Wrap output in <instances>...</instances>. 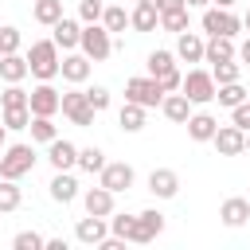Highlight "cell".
<instances>
[{"mask_svg": "<svg viewBox=\"0 0 250 250\" xmlns=\"http://www.w3.org/2000/svg\"><path fill=\"white\" fill-rule=\"evenodd\" d=\"M59 66H62L59 43H55V39H35L31 51H27V70H31V78L55 82V78H59Z\"/></svg>", "mask_w": 250, "mask_h": 250, "instance_id": "1", "label": "cell"}, {"mask_svg": "<svg viewBox=\"0 0 250 250\" xmlns=\"http://www.w3.org/2000/svg\"><path fill=\"white\" fill-rule=\"evenodd\" d=\"M176 62H180V59H176V51H164V47L148 51V59H145V70L164 86V94L180 90V82H184V74H180V66H176Z\"/></svg>", "mask_w": 250, "mask_h": 250, "instance_id": "2", "label": "cell"}, {"mask_svg": "<svg viewBox=\"0 0 250 250\" xmlns=\"http://www.w3.org/2000/svg\"><path fill=\"white\" fill-rule=\"evenodd\" d=\"M31 168H35V148L31 145H23V141L4 145V152H0V176L4 180H23Z\"/></svg>", "mask_w": 250, "mask_h": 250, "instance_id": "3", "label": "cell"}, {"mask_svg": "<svg viewBox=\"0 0 250 250\" xmlns=\"http://www.w3.org/2000/svg\"><path fill=\"white\" fill-rule=\"evenodd\" d=\"M78 51L94 62H105L113 55V35L105 31V23H82V39H78Z\"/></svg>", "mask_w": 250, "mask_h": 250, "instance_id": "4", "label": "cell"}, {"mask_svg": "<svg viewBox=\"0 0 250 250\" xmlns=\"http://www.w3.org/2000/svg\"><path fill=\"white\" fill-rule=\"evenodd\" d=\"M199 27H203V35H238L242 31V20L230 12V8H219V4H207L203 8V16H199Z\"/></svg>", "mask_w": 250, "mask_h": 250, "instance_id": "5", "label": "cell"}, {"mask_svg": "<svg viewBox=\"0 0 250 250\" xmlns=\"http://www.w3.org/2000/svg\"><path fill=\"white\" fill-rule=\"evenodd\" d=\"M180 90L191 98V105H207V102H215V90H219V82H215V74H211V70H203V66H191V70L184 74Z\"/></svg>", "mask_w": 250, "mask_h": 250, "instance_id": "6", "label": "cell"}, {"mask_svg": "<svg viewBox=\"0 0 250 250\" xmlns=\"http://www.w3.org/2000/svg\"><path fill=\"white\" fill-rule=\"evenodd\" d=\"M125 102H137V105H145V109H156V105L164 102V86H160L152 74H137V78L125 82Z\"/></svg>", "mask_w": 250, "mask_h": 250, "instance_id": "7", "label": "cell"}, {"mask_svg": "<svg viewBox=\"0 0 250 250\" xmlns=\"http://www.w3.org/2000/svg\"><path fill=\"white\" fill-rule=\"evenodd\" d=\"M59 113H62V117H70V121H74V125H82V129H86V125H94V117H98V109L90 105L86 90H78V86H74V90H62V109H59Z\"/></svg>", "mask_w": 250, "mask_h": 250, "instance_id": "8", "label": "cell"}, {"mask_svg": "<svg viewBox=\"0 0 250 250\" xmlns=\"http://www.w3.org/2000/svg\"><path fill=\"white\" fill-rule=\"evenodd\" d=\"M133 180H137V172H133V164H125V160H105V168L98 172V184H102V188H109L113 195L129 191V188H133Z\"/></svg>", "mask_w": 250, "mask_h": 250, "instance_id": "9", "label": "cell"}, {"mask_svg": "<svg viewBox=\"0 0 250 250\" xmlns=\"http://www.w3.org/2000/svg\"><path fill=\"white\" fill-rule=\"evenodd\" d=\"M27 109H31L35 117H55V113L62 109V94H59V90H55L51 82H39V86H31Z\"/></svg>", "mask_w": 250, "mask_h": 250, "instance_id": "10", "label": "cell"}, {"mask_svg": "<svg viewBox=\"0 0 250 250\" xmlns=\"http://www.w3.org/2000/svg\"><path fill=\"white\" fill-rule=\"evenodd\" d=\"M164 234V215L156 211V207H145L137 219H133V230H129V242H152V238H160Z\"/></svg>", "mask_w": 250, "mask_h": 250, "instance_id": "11", "label": "cell"}, {"mask_svg": "<svg viewBox=\"0 0 250 250\" xmlns=\"http://www.w3.org/2000/svg\"><path fill=\"white\" fill-rule=\"evenodd\" d=\"M211 145L219 148V156H242V152H246V129H238V125H219L215 137H211Z\"/></svg>", "mask_w": 250, "mask_h": 250, "instance_id": "12", "label": "cell"}, {"mask_svg": "<svg viewBox=\"0 0 250 250\" xmlns=\"http://www.w3.org/2000/svg\"><path fill=\"white\" fill-rule=\"evenodd\" d=\"M203 51H207V35L203 31H180L176 35V59L180 62H203Z\"/></svg>", "mask_w": 250, "mask_h": 250, "instance_id": "13", "label": "cell"}, {"mask_svg": "<svg viewBox=\"0 0 250 250\" xmlns=\"http://www.w3.org/2000/svg\"><path fill=\"white\" fill-rule=\"evenodd\" d=\"M90 70H94V59H86L82 51H66V55H62V66H59V74H62L70 86H82V82L90 78Z\"/></svg>", "mask_w": 250, "mask_h": 250, "instance_id": "14", "label": "cell"}, {"mask_svg": "<svg viewBox=\"0 0 250 250\" xmlns=\"http://www.w3.org/2000/svg\"><path fill=\"white\" fill-rule=\"evenodd\" d=\"M47 160H51V168H55V172H70V168H78V145H70V141H62V137H55V141L47 145Z\"/></svg>", "mask_w": 250, "mask_h": 250, "instance_id": "15", "label": "cell"}, {"mask_svg": "<svg viewBox=\"0 0 250 250\" xmlns=\"http://www.w3.org/2000/svg\"><path fill=\"white\" fill-rule=\"evenodd\" d=\"M105 234H109V219H102V215H86V219L74 223V238L82 246H98Z\"/></svg>", "mask_w": 250, "mask_h": 250, "instance_id": "16", "label": "cell"}, {"mask_svg": "<svg viewBox=\"0 0 250 250\" xmlns=\"http://www.w3.org/2000/svg\"><path fill=\"white\" fill-rule=\"evenodd\" d=\"M148 191H152L156 199H176V195H180V176H176L172 168H152V172H148Z\"/></svg>", "mask_w": 250, "mask_h": 250, "instance_id": "17", "label": "cell"}, {"mask_svg": "<svg viewBox=\"0 0 250 250\" xmlns=\"http://www.w3.org/2000/svg\"><path fill=\"white\" fill-rule=\"evenodd\" d=\"M51 39L59 43V51H78V39H82V20L62 16V20L51 27Z\"/></svg>", "mask_w": 250, "mask_h": 250, "instance_id": "18", "label": "cell"}, {"mask_svg": "<svg viewBox=\"0 0 250 250\" xmlns=\"http://www.w3.org/2000/svg\"><path fill=\"white\" fill-rule=\"evenodd\" d=\"M160 113H164L168 121H176V125H188V117H191V98H188L184 90H172V94H164Z\"/></svg>", "mask_w": 250, "mask_h": 250, "instance_id": "19", "label": "cell"}, {"mask_svg": "<svg viewBox=\"0 0 250 250\" xmlns=\"http://www.w3.org/2000/svg\"><path fill=\"white\" fill-rule=\"evenodd\" d=\"M215 129H219L215 113H207V109H191V117H188V137H191L195 145H207V141L215 137Z\"/></svg>", "mask_w": 250, "mask_h": 250, "instance_id": "20", "label": "cell"}, {"mask_svg": "<svg viewBox=\"0 0 250 250\" xmlns=\"http://www.w3.org/2000/svg\"><path fill=\"white\" fill-rule=\"evenodd\" d=\"M82 207H86V215H102V219H109L113 215V191L109 188H86L82 191Z\"/></svg>", "mask_w": 250, "mask_h": 250, "instance_id": "21", "label": "cell"}, {"mask_svg": "<svg viewBox=\"0 0 250 250\" xmlns=\"http://www.w3.org/2000/svg\"><path fill=\"white\" fill-rule=\"evenodd\" d=\"M47 191H51V199H55V203H62V207H66V203H74V199L82 195V191H78V180H74L70 172H55V176H51V184H47Z\"/></svg>", "mask_w": 250, "mask_h": 250, "instance_id": "22", "label": "cell"}, {"mask_svg": "<svg viewBox=\"0 0 250 250\" xmlns=\"http://www.w3.org/2000/svg\"><path fill=\"white\" fill-rule=\"evenodd\" d=\"M219 219H223V227L238 230V227L250 219V199H242V195H230V199H223V207H219Z\"/></svg>", "mask_w": 250, "mask_h": 250, "instance_id": "23", "label": "cell"}, {"mask_svg": "<svg viewBox=\"0 0 250 250\" xmlns=\"http://www.w3.org/2000/svg\"><path fill=\"white\" fill-rule=\"evenodd\" d=\"M129 27H133V31H156V27H160V8L137 0V8L129 12Z\"/></svg>", "mask_w": 250, "mask_h": 250, "instance_id": "24", "label": "cell"}, {"mask_svg": "<svg viewBox=\"0 0 250 250\" xmlns=\"http://www.w3.org/2000/svg\"><path fill=\"white\" fill-rule=\"evenodd\" d=\"M223 59H238V47L230 35H207V51L203 62H223Z\"/></svg>", "mask_w": 250, "mask_h": 250, "instance_id": "25", "label": "cell"}, {"mask_svg": "<svg viewBox=\"0 0 250 250\" xmlns=\"http://www.w3.org/2000/svg\"><path fill=\"white\" fill-rule=\"evenodd\" d=\"M31 70H27V55L12 51V55H0V78L4 82H23Z\"/></svg>", "mask_w": 250, "mask_h": 250, "instance_id": "26", "label": "cell"}, {"mask_svg": "<svg viewBox=\"0 0 250 250\" xmlns=\"http://www.w3.org/2000/svg\"><path fill=\"white\" fill-rule=\"evenodd\" d=\"M62 16H66V12H62V0H35V4H31V20L43 23V27H55Z\"/></svg>", "mask_w": 250, "mask_h": 250, "instance_id": "27", "label": "cell"}, {"mask_svg": "<svg viewBox=\"0 0 250 250\" xmlns=\"http://www.w3.org/2000/svg\"><path fill=\"white\" fill-rule=\"evenodd\" d=\"M117 125H121L125 133H141V129H145V105L125 102V105L117 109Z\"/></svg>", "mask_w": 250, "mask_h": 250, "instance_id": "28", "label": "cell"}, {"mask_svg": "<svg viewBox=\"0 0 250 250\" xmlns=\"http://www.w3.org/2000/svg\"><path fill=\"white\" fill-rule=\"evenodd\" d=\"M188 27H191V8H172V12H160V31L180 35V31H188Z\"/></svg>", "mask_w": 250, "mask_h": 250, "instance_id": "29", "label": "cell"}, {"mask_svg": "<svg viewBox=\"0 0 250 250\" xmlns=\"http://www.w3.org/2000/svg\"><path fill=\"white\" fill-rule=\"evenodd\" d=\"M246 98H250V90H246L242 82H223V86L215 90V102H219V105H227V109H234V105H238V102H246Z\"/></svg>", "mask_w": 250, "mask_h": 250, "instance_id": "30", "label": "cell"}, {"mask_svg": "<svg viewBox=\"0 0 250 250\" xmlns=\"http://www.w3.org/2000/svg\"><path fill=\"white\" fill-rule=\"evenodd\" d=\"M27 133H31V141H39V145H51V141L59 137V125H55V117H35V113H31V125H27Z\"/></svg>", "mask_w": 250, "mask_h": 250, "instance_id": "31", "label": "cell"}, {"mask_svg": "<svg viewBox=\"0 0 250 250\" xmlns=\"http://www.w3.org/2000/svg\"><path fill=\"white\" fill-rule=\"evenodd\" d=\"M27 98H31V90H23L20 82H4V90H0V109H20V105H27Z\"/></svg>", "mask_w": 250, "mask_h": 250, "instance_id": "32", "label": "cell"}, {"mask_svg": "<svg viewBox=\"0 0 250 250\" xmlns=\"http://www.w3.org/2000/svg\"><path fill=\"white\" fill-rule=\"evenodd\" d=\"M20 203H23L20 180H4L0 176V211H20Z\"/></svg>", "mask_w": 250, "mask_h": 250, "instance_id": "33", "label": "cell"}, {"mask_svg": "<svg viewBox=\"0 0 250 250\" xmlns=\"http://www.w3.org/2000/svg\"><path fill=\"white\" fill-rule=\"evenodd\" d=\"M102 23H105V31H109V35H117V31H125V27H129V12H125L121 4H105Z\"/></svg>", "mask_w": 250, "mask_h": 250, "instance_id": "34", "label": "cell"}, {"mask_svg": "<svg viewBox=\"0 0 250 250\" xmlns=\"http://www.w3.org/2000/svg\"><path fill=\"white\" fill-rule=\"evenodd\" d=\"M78 168H82V172H90V176H94V172H102V168H105V152H102L98 145L78 148Z\"/></svg>", "mask_w": 250, "mask_h": 250, "instance_id": "35", "label": "cell"}, {"mask_svg": "<svg viewBox=\"0 0 250 250\" xmlns=\"http://www.w3.org/2000/svg\"><path fill=\"white\" fill-rule=\"evenodd\" d=\"M211 74H215V82H219V86H223V82H238V78H242V62H238V59L211 62Z\"/></svg>", "mask_w": 250, "mask_h": 250, "instance_id": "36", "label": "cell"}, {"mask_svg": "<svg viewBox=\"0 0 250 250\" xmlns=\"http://www.w3.org/2000/svg\"><path fill=\"white\" fill-rule=\"evenodd\" d=\"M0 117H4V125H8L12 133H20V129L31 125V109H27V105H20V109H4Z\"/></svg>", "mask_w": 250, "mask_h": 250, "instance_id": "37", "label": "cell"}, {"mask_svg": "<svg viewBox=\"0 0 250 250\" xmlns=\"http://www.w3.org/2000/svg\"><path fill=\"white\" fill-rule=\"evenodd\" d=\"M133 219H137V215H129V211H113V215H109V234H117V238H125V242H129Z\"/></svg>", "mask_w": 250, "mask_h": 250, "instance_id": "38", "label": "cell"}, {"mask_svg": "<svg viewBox=\"0 0 250 250\" xmlns=\"http://www.w3.org/2000/svg\"><path fill=\"white\" fill-rule=\"evenodd\" d=\"M102 12H105V0H78V20L82 23H102Z\"/></svg>", "mask_w": 250, "mask_h": 250, "instance_id": "39", "label": "cell"}, {"mask_svg": "<svg viewBox=\"0 0 250 250\" xmlns=\"http://www.w3.org/2000/svg\"><path fill=\"white\" fill-rule=\"evenodd\" d=\"M12 246H16V250H43L47 238H43L39 230H20V234L12 238Z\"/></svg>", "mask_w": 250, "mask_h": 250, "instance_id": "40", "label": "cell"}, {"mask_svg": "<svg viewBox=\"0 0 250 250\" xmlns=\"http://www.w3.org/2000/svg\"><path fill=\"white\" fill-rule=\"evenodd\" d=\"M20 47H23L20 27H0V55H12V51H20Z\"/></svg>", "mask_w": 250, "mask_h": 250, "instance_id": "41", "label": "cell"}, {"mask_svg": "<svg viewBox=\"0 0 250 250\" xmlns=\"http://www.w3.org/2000/svg\"><path fill=\"white\" fill-rule=\"evenodd\" d=\"M86 98H90V105H94L98 113H102V109H109V102H113V94H109L105 86H90V90H86Z\"/></svg>", "mask_w": 250, "mask_h": 250, "instance_id": "42", "label": "cell"}, {"mask_svg": "<svg viewBox=\"0 0 250 250\" xmlns=\"http://www.w3.org/2000/svg\"><path fill=\"white\" fill-rule=\"evenodd\" d=\"M230 125H238V129H246V133H250V98H246V102H238V105L230 109Z\"/></svg>", "mask_w": 250, "mask_h": 250, "instance_id": "43", "label": "cell"}, {"mask_svg": "<svg viewBox=\"0 0 250 250\" xmlns=\"http://www.w3.org/2000/svg\"><path fill=\"white\" fill-rule=\"evenodd\" d=\"M238 62H242V66H250V35H246V39H242V47H238Z\"/></svg>", "mask_w": 250, "mask_h": 250, "instance_id": "44", "label": "cell"}, {"mask_svg": "<svg viewBox=\"0 0 250 250\" xmlns=\"http://www.w3.org/2000/svg\"><path fill=\"white\" fill-rule=\"evenodd\" d=\"M172 8H188L184 0H160V12H172Z\"/></svg>", "mask_w": 250, "mask_h": 250, "instance_id": "45", "label": "cell"}, {"mask_svg": "<svg viewBox=\"0 0 250 250\" xmlns=\"http://www.w3.org/2000/svg\"><path fill=\"white\" fill-rule=\"evenodd\" d=\"M43 250H66V242H62V238H47V246H43Z\"/></svg>", "mask_w": 250, "mask_h": 250, "instance_id": "46", "label": "cell"}, {"mask_svg": "<svg viewBox=\"0 0 250 250\" xmlns=\"http://www.w3.org/2000/svg\"><path fill=\"white\" fill-rule=\"evenodd\" d=\"M8 133H12V129H8V125H4V117H0V148L8 145Z\"/></svg>", "mask_w": 250, "mask_h": 250, "instance_id": "47", "label": "cell"}, {"mask_svg": "<svg viewBox=\"0 0 250 250\" xmlns=\"http://www.w3.org/2000/svg\"><path fill=\"white\" fill-rule=\"evenodd\" d=\"M184 4H188V8H207L211 0H184Z\"/></svg>", "mask_w": 250, "mask_h": 250, "instance_id": "48", "label": "cell"}, {"mask_svg": "<svg viewBox=\"0 0 250 250\" xmlns=\"http://www.w3.org/2000/svg\"><path fill=\"white\" fill-rule=\"evenodd\" d=\"M242 31H250V8L242 12Z\"/></svg>", "mask_w": 250, "mask_h": 250, "instance_id": "49", "label": "cell"}, {"mask_svg": "<svg viewBox=\"0 0 250 250\" xmlns=\"http://www.w3.org/2000/svg\"><path fill=\"white\" fill-rule=\"evenodd\" d=\"M211 4H219V8H234V0H211Z\"/></svg>", "mask_w": 250, "mask_h": 250, "instance_id": "50", "label": "cell"}, {"mask_svg": "<svg viewBox=\"0 0 250 250\" xmlns=\"http://www.w3.org/2000/svg\"><path fill=\"white\" fill-rule=\"evenodd\" d=\"M145 4H156V8H160V0H145Z\"/></svg>", "mask_w": 250, "mask_h": 250, "instance_id": "51", "label": "cell"}, {"mask_svg": "<svg viewBox=\"0 0 250 250\" xmlns=\"http://www.w3.org/2000/svg\"><path fill=\"white\" fill-rule=\"evenodd\" d=\"M246 152H250V133H246Z\"/></svg>", "mask_w": 250, "mask_h": 250, "instance_id": "52", "label": "cell"}, {"mask_svg": "<svg viewBox=\"0 0 250 250\" xmlns=\"http://www.w3.org/2000/svg\"><path fill=\"white\" fill-rule=\"evenodd\" d=\"M0 152H4V148H0Z\"/></svg>", "mask_w": 250, "mask_h": 250, "instance_id": "53", "label": "cell"}]
</instances>
